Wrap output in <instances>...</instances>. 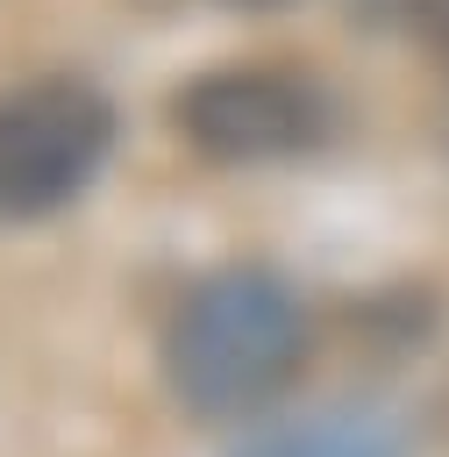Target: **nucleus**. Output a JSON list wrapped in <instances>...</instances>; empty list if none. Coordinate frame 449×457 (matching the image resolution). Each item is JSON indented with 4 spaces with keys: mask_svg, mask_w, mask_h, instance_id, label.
<instances>
[{
    "mask_svg": "<svg viewBox=\"0 0 449 457\" xmlns=\"http://www.w3.org/2000/svg\"><path fill=\"white\" fill-rule=\"evenodd\" d=\"M164 386L192 421L264 414L306 364V307L264 264H221L192 278L164 321Z\"/></svg>",
    "mask_w": 449,
    "mask_h": 457,
    "instance_id": "obj_1",
    "label": "nucleus"
},
{
    "mask_svg": "<svg viewBox=\"0 0 449 457\" xmlns=\"http://www.w3.org/2000/svg\"><path fill=\"white\" fill-rule=\"evenodd\" d=\"M114 150V100L86 79H29L0 93V221L71 207Z\"/></svg>",
    "mask_w": 449,
    "mask_h": 457,
    "instance_id": "obj_2",
    "label": "nucleus"
},
{
    "mask_svg": "<svg viewBox=\"0 0 449 457\" xmlns=\"http://www.w3.org/2000/svg\"><path fill=\"white\" fill-rule=\"evenodd\" d=\"M171 121L207 164H285L328 143L335 100L292 64H228L178 86Z\"/></svg>",
    "mask_w": 449,
    "mask_h": 457,
    "instance_id": "obj_3",
    "label": "nucleus"
},
{
    "mask_svg": "<svg viewBox=\"0 0 449 457\" xmlns=\"http://www.w3.org/2000/svg\"><path fill=\"white\" fill-rule=\"evenodd\" d=\"M228 457H413V428L399 407H371V400H342V407H314V414H285L249 428Z\"/></svg>",
    "mask_w": 449,
    "mask_h": 457,
    "instance_id": "obj_4",
    "label": "nucleus"
},
{
    "mask_svg": "<svg viewBox=\"0 0 449 457\" xmlns=\"http://www.w3.org/2000/svg\"><path fill=\"white\" fill-rule=\"evenodd\" d=\"M420 14H428V29L449 43V0H420Z\"/></svg>",
    "mask_w": 449,
    "mask_h": 457,
    "instance_id": "obj_5",
    "label": "nucleus"
},
{
    "mask_svg": "<svg viewBox=\"0 0 449 457\" xmlns=\"http://www.w3.org/2000/svg\"><path fill=\"white\" fill-rule=\"evenodd\" d=\"M235 7H285V0H235Z\"/></svg>",
    "mask_w": 449,
    "mask_h": 457,
    "instance_id": "obj_6",
    "label": "nucleus"
},
{
    "mask_svg": "<svg viewBox=\"0 0 449 457\" xmlns=\"http://www.w3.org/2000/svg\"><path fill=\"white\" fill-rule=\"evenodd\" d=\"M442 428H449V393H442Z\"/></svg>",
    "mask_w": 449,
    "mask_h": 457,
    "instance_id": "obj_7",
    "label": "nucleus"
}]
</instances>
